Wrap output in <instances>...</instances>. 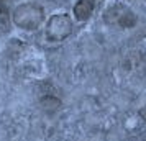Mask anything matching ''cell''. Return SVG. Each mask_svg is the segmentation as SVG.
<instances>
[{"label": "cell", "mask_w": 146, "mask_h": 141, "mask_svg": "<svg viewBox=\"0 0 146 141\" xmlns=\"http://www.w3.org/2000/svg\"><path fill=\"white\" fill-rule=\"evenodd\" d=\"M72 33V20L64 13L54 15L48 21L46 36L49 41H62Z\"/></svg>", "instance_id": "3957f363"}, {"label": "cell", "mask_w": 146, "mask_h": 141, "mask_svg": "<svg viewBox=\"0 0 146 141\" xmlns=\"http://www.w3.org/2000/svg\"><path fill=\"white\" fill-rule=\"evenodd\" d=\"M59 107H61V102L58 100V99H54V97H44V99L41 100V108L46 110V112H49V113L59 110Z\"/></svg>", "instance_id": "5b68a950"}, {"label": "cell", "mask_w": 146, "mask_h": 141, "mask_svg": "<svg viewBox=\"0 0 146 141\" xmlns=\"http://www.w3.org/2000/svg\"><path fill=\"white\" fill-rule=\"evenodd\" d=\"M104 20H105L107 25H112V26L131 28L136 23V17L125 5H112L110 8H107V12L104 13Z\"/></svg>", "instance_id": "7a4b0ae2"}, {"label": "cell", "mask_w": 146, "mask_h": 141, "mask_svg": "<svg viewBox=\"0 0 146 141\" xmlns=\"http://www.w3.org/2000/svg\"><path fill=\"white\" fill-rule=\"evenodd\" d=\"M94 12V0H79L74 7V15L79 21L87 20Z\"/></svg>", "instance_id": "277c9868"}, {"label": "cell", "mask_w": 146, "mask_h": 141, "mask_svg": "<svg viewBox=\"0 0 146 141\" xmlns=\"http://www.w3.org/2000/svg\"><path fill=\"white\" fill-rule=\"evenodd\" d=\"M139 113H141V117H143V118H145V120H146V107L143 108V110H141V112H139Z\"/></svg>", "instance_id": "8992f818"}, {"label": "cell", "mask_w": 146, "mask_h": 141, "mask_svg": "<svg viewBox=\"0 0 146 141\" xmlns=\"http://www.w3.org/2000/svg\"><path fill=\"white\" fill-rule=\"evenodd\" d=\"M43 20H44L43 8L36 7L33 3H25L13 10V23L21 30L33 31L41 26Z\"/></svg>", "instance_id": "6da1fadb"}]
</instances>
